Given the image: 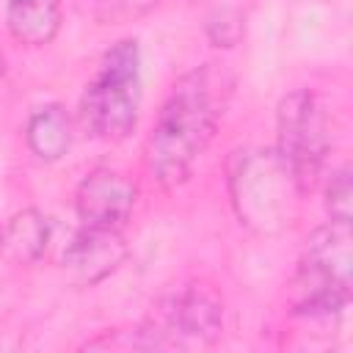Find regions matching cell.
<instances>
[{"mask_svg": "<svg viewBox=\"0 0 353 353\" xmlns=\"http://www.w3.org/2000/svg\"><path fill=\"white\" fill-rule=\"evenodd\" d=\"M223 97L226 83L212 63L196 66L174 83L143 146L146 171L157 185L168 190L190 176L193 163L215 135Z\"/></svg>", "mask_w": 353, "mask_h": 353, "instance_id": "1", "label": "cell"}, {"mask_svg": "<svg viewBox=\"0 0 353 353\" xmlns=\"http://www.w3.org/2000/svg\"><path fill=\"white\" fill-rule=\"evenodd\" d=\"M141 108V50L135 39L116 41L99 61L83 91V127L102 141H124L135 132Z\"/></svg>", "mask_w": 353, "mask_h": 353, "instance_id": "2", "label": "cell"}, {"mask_svg": "<svg viewBox=\"0 0 353 353\" xmlns=\"http://www.w3.org/2000/svg\"><path fill=\"white\" fill-rule=\"evenodd\" d=\"M350 223L320 226L303 248L292 279V312L303 317H339L350 301Z\"/></svg>", "mask_w": 353, "mask_h": 353, "instance_id": "3", "label": "cell"}, {"mask_svg": "<svg viewBox=\"0 0 353 353\" xmlns=\"http://www.w3.org/2000/svg\"><path fill=\"white\" fill-rule=\"evenodd\" d=\"M292 196H303L276 149L245 152L232 171V201L245 226L281 232L292 221Z\"/></svg>", "mask_w": 353, "mask_h": 353, "instance_id": "4", "label": "cell"}, {"mask_svg": "<svg viewBox=\"0 0 353 353\" xmlns=\"http://www.w3.org/2000/svg\"><path fill=\"white\" fill-rule=\"evenodd\" d=\"M276 154L290 168L298 190L309 193L328 154L325 116L317 97L309 88H298L281 97L276 110Z\"/></svg>", "mask_w": 353, "mask_h": 353, "instance_id": "5", "label": "cell"}, {"mask_svg": "<svg viewBox=\"0 0 353 353\" xmlns=\"http://www.w3.org/2000/svg\"><path fill=\"white\" fill-rule=\"evenodd\" d=\"M149 325L157 331L165 347H174L182 342L210 345L221 336L223 309H221V301L210 290L193 284L182 290L179 295L168 298L160 306L157 320H149Z\"/></svg>", "mask_w": 353, "mask_h": 353, "instance_id": "6", "label": "cell"}, {"mask_svg": "<svg viewBox=\"0 0 353 353\" xmlns=\"http://www.w3.org/2000/svg\"><path fill=\"white\" fill-rule=\"evenodd\" d=\"M138 188L119 171L94 168L83 176L74 193V210L83 226L121 229L135 207Z\"/></svg>", "mask_w": 353, "mask_h": 353, "instance_id": "7", "label": "cell"}, {"mask_svg": "<svg viewBox=\"0 0 353 353\" xmlns=\"http://www.w3.org/2000/svg\"><path fill=\"white\" fill-rule=\"evenodd\" d=\"M127 256V245L119 229L83 226L63 251V268L77 284H97L108 279Z\"/></svg>", "mask_w": 353, "mask_h": 353, "instance_id": "8", "label": "cell"}, {"mask_svg": "<svg viewBox=\"0 0 353 353\" xmlns=\"http://www.w3.org/2000/svg\"><path fill=\"white\" fill-rule=\"evenodd\" d=\"M6 28L19 44L44 47L61 30V0H8Z\"/></svg>", "mask_w": 353, "mask_h": 353, "instance_id": "9", "label": "cell"}, {"mask_svg": "<svg viewBox=\"0 0 353 353\" xmlns=\"http://www.w3.org/2000/svg\"><path fill=\"white\" fill-rule=\"evenodd\" d=\"M25 138H28L30 152L39 160L55 163V160H61L69 152V143H72V121H69V116H66V110L61 105H41L28 119Z\"/></svg>", "mask_w": 353, "mask_h": 353, "instance_id": "10", "label": "cell"}, {"mask_svg": "<svg viewBox=\"0 0 353 353\" xmlns=\"http://www.w3.org/2000/svg\"><path fill=\"white\" fill-rule=\"evenodd\" d=\"M3 245H8L11 256L19 262H39L50 245V221L39 210H22L17 212L6 232Z\"/></svg>", "mask_w": 353, "mask_h": 353, "instance_id": "11", "label": "cell"}, {"mask_svg": "<svg viewBox=\"0 0 353 353\" xmlns=\"http://www.w3.org/2000/svg\"><path fill=\"white\" fill-rule=\"evenodd\" d=\"M325 210H328L331 221L350 223V215H353V188H350V168L347 165L331 174V179L325 185Z\"/></svg>", "mask_w": 353, "mask_h": 353, "instance_id": "12", "label": "cell"}, {"mask_svg": "<svg viewBox=\"0 0 353 353\" xmlns=\"http://www.w3.org/2000/svg\"><path fill=\"white\" fill-rule=\"evenodd\" d=\"M160 0H99L97 3V19L110 25V22H130L149 8H154Z\"/></svg>", "mask_w": 353, "mask_h": 353, "instance_id": "13", "label": "cell"}, {"mask_svg": "<svg viewBox=\"0 0 353 353\" xmlns=\"http://www.w3.org/2000/svg\"><path fill=\"white\" fill-rule=\"evenodd\" d=\"M3 72H6V58H3V52H0V77H3Z\"/></svg>", "mask_w": 353, "mask_h": 353, "instance_id": "14", "label": "cell"}, {"mask_svg": "<svg viewBox=\"0 0 353 353\" xmlns=\"http://www.w3.org/2000/svg\"><path fill=\"white\" fill-rule=\"evenodd\" d=\"M0 251H3V229H0Z\"/></svg>", "mask_w": 353, "mask_h": 353, "instance_id": "15", "label": "cell"}]
</instances>
